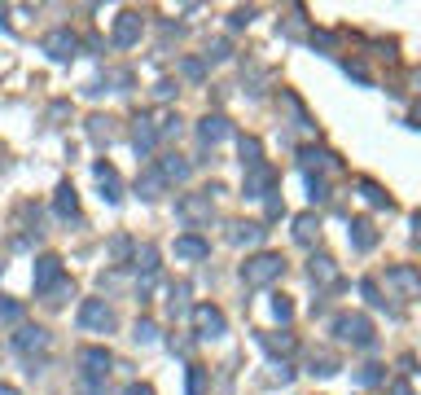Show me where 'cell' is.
<instances>
[{
	"label": "cell",
	"mask_w": 421,
	"mask_h": 395,
	"mask_svg": "<svg viewBox=\"0 0 421 395\" xmlns=\"http://www.w3.org/2000/svg\"><path fill=\"white\" fill-rule=\"evenodd\" d=\"M215 194H220V185L176 198V220H185L189 229H207V224H211V215H215Z\"/></svg>",
	"instance_id": "cell-1"
},
{
	"label": "cell",
	"mask_w": 421,
	"mask_h": 395,
	"mask_svg": "<svg viewBox=\"0 0 421 395\" xmlns=\"http://www.w3.org/2000/svg\"><path fill=\"white\" fill-rule=\"evenodd\" d=\"M281 272H285V259L272 255V250H259V255H250V259L242 263V281L250 285V290H263V285H272Z\"/></svg>",
	"instance_id": "cell-2"
},
{
	"label": "cell",
	"mask_w": 421,
	"mask_h": 395,
	"mask_svg": "<svg viewBox=\"0 0 421 395\" xmlns=\"http://www.w3.org/2000/svg\"><path fill=\"white\" fill-rule=\"evenodd\" d=\"M333 334H338L342 343H351V347H373V321L360 316V312H342L333 321Z\"/></svg>",
	"instance_id": "cell-3"
},
{
	"label": "cell",
	"mask_w": 421,
	"mask_h": 395,
	"mask_svg": "<svg viewBox=\"0 0 421 395\" xmlns=\"http://www.w3.org/2000/svg\"><path fill=\"white\" fill-rule=\"evenodd\" d=\"M75 321H79V330H88V334H110L114 330V312L105 307V298H83Z\"/></svg>",
	"instance_id": "cell-4"
},
{
	"label": "cell",
	"mask_w": 421,
	"mask_h": 395,
	"mask_svg": "<svg viewBox=\"0 0 421 395\" xmlns=\"http://www.w3.org/2000/svg\"><path fill=\"white\" fill-rule=\"evenodd\" d=\"M62 259L57 255H40L35 259V272H31V285H35V294H53L57 285H62Z\"/></svg>",
	"instance_id": "cell-5"
},
{
	"label": "cell",
	"mask_w": 421,
	"mask_h": 395,
	"mask_svg": "<svg viewBox=\"0 0 421 395\" xmlns=\"http://www.w3.org/2000/svg\"><path fill=\"white\" fill-rule=\"evenodd\" d=\"M194 330H198V338H224L228 321H224V312L215 303H198L194 307Z\"/></svg>",
	"instance_id": "cell-6"
},
{
	"label": "cell",
	"mask_w": 421,
	"mask_h": 395,
	"mask_svg": "<svg viewBox=\"0 0 421 395\" xmlns=\"http://www.w3.org/2000/svg\"><path fill=\"white\" fill-rule=\"evenodd\" d=\"M44 53H49L53 62H70V57L79 53V35L70 31V27H57V31H49V35H44Z\"/></svg>",
	"instance_id": "cell-7"
},
{
	"label": "cell",
	"mask_w": 421,
	"mask_h": 395,
	"mask_svg": "<svg viewBox=\"0 0 421 395\" xmlns=\"http://www.w3.org/2000/svg\"><path fill=\"white\" fill-rule=\"evenodd\" d=\"M79 365H83V378L88 382H105V374H110L114 356L105 352V347H83L79 352Z\"/></svg>",
	"instance_id": "cell-8"
},
{
	"label": "cell",
	"mask_w": 421,
	"mask_h": 395,
	"mask_svg": "<svg viewBox=\"0 0 421 395\" xmlns=\"http://www.w3.org/2000/svg\"><path fill=\"white\" fill-rule=\"evenodd\" d=\"M141 31H145V22H141L136 9H123V14L114 18V44H119V49H132V44H141Z\"/></svg>",
	"instance_id": "cell-9"
},
{
	"label": "cell",
	"mask_w": 421,
	"mask_h": 395,
	"mask_svg": "<svg viewBox=\"0 0 421 395\" xmlns=\"http://www.w3.org/2000/svg\"><path fill=\"white\" fill-rule=\"evenodd\" d=\"M272 185H276V172L268 163H259V167H246V185H242V198H268L272 194Z\"/></svg>",
	"instance_id": "cell-10"
},
{
	"label": "cell",
	"mask_w": 421,
	"mask_h": 395,
	"mask_svg": "<svg viewBox=\"0 0 421 395\" xmlns=\"http://www.w3.org/2000/svg\"><path fill=\"white\" fill-rule=\"evenodd\" d=\"M92 176H97V185H101V198H105V202H119V198H123V181H119V172H114V167L105 163V159L92 163Z\"/></svg>",
	"instance_id": "cell-11"
},
{
	"label": "cell",
	"mask_w": 421,
	"mask_h": 395,
	"mask_svg": "<svg viewBox=\"0 0 421 395\" xmlns=\"http://www.w3.org/2000/svg\"><path fill=\"white\" fill-rule=\"evenodd\" d=\"M347 242H351L360 255H369V250L378 246V229H373V220H364V215L351 220V224H347Z\"/></svg>",
	"instance_id": "cell-12"
},
{
	"label": "cell",
	"mask_w": 421,
	"mask_h": 395,
	"mask_svg": "<svg viewBox=\"0 0 421 395\" xmlns=\"http://www.w3.org/2000/svg\"><path fill=\"white\" fill-rule=\"evenodd\" d=\"M132 145H136V154L145 159V154H154V145H158V132H154V119H132Z\"/></svg>",
	"instance_id": "cell-13"
},
{
	"label": "cell",
	"mask_w": 421,
	"mask_h": 395,
	"mask_svg": "<svg viewBox=\"0 0 421 395\" xmlns=\"http://www.w3.org/2000/svg\"><path fill=\"white\" fill-rule=\"evenodd\" d=\"M387 285H395L404 294H421V272L408 268V263H395V268H387Z\"/></svg>",
	"instance_id": "cell-14"
},
{
	"label": "cell",
	"mask_w": 421,
	"mask_h": 395,
	"mask_svg": "<svg viewBox=\"0 0 421 395\" xmlns=\"http://www.w3.org/2000/svg\"><path fill=\"white\" fill-rule=\"evenodd\" d=\"M228 132H233V128H228V119H224V114H207V119H198V141H202V145H220Z\"/></svg>",
	"instance_id": "cell-15"
},
{
	"label": "cell",
	"mask_w": 421,
	"mask_h": 395,
	"mask_svg": "<svg viewBox=\"0 0 421 395\" xmlns=\"http://www.w3.org/2000/svg\"><path fill=\"white\" fill-rule=\"evenodd\" d=\"M189 172H194V163H189V159H180V154H163V159H158V176H163L167 185L189 181Z\"/></svg>",
	"instance_id": "cell-16"
},
{
	"label": "cell",
	"mask_w": 421,
	"mask_h": 395,
	"mask_svg": "<svg viewBox=\"0 0 421 395\" xmlns=\"http://www.w3.org/2000/svg\"><path fill=\"white\" fill-rule=\"evenodd\" d=\"M211 255V242L207 237H198V233H185V237H176V259H189V263H198V259H207Z\"/></svg>",
	"instance_id": "cell-17"
},
{
	"label": "cell",
	"mask_w": 421,
	"mask_h": 395,
	"mask_svg": "<svg viewBox=\"0 0 421 395\" xmlns=\"http://www.w3.org/2000/svg\"><path fill=\"white\" fill-rule=\"evenodd\" d=\"M14 347H18V352L22 356H31V352H44V347H49V330H40V325H22L18 334H14Z\"/></svg>",
	"instance_id": "cell-18"
},
{
	"label": "cell",
	"mask_w": 421,
	"mask_h": 395,
	"mask_svg": "<svg viewBox=\"0 0 421 395\" xmlns=\"http://www.w3.org/2000/svg\"><path fill=\"white\" fill-rule=\"evenodd\" d=\"M53 211L62 215V220H75V215H79V194H75V185H70V181L57 185V194H53Z\"/></svg>",
	"instance_id": "cell-19"
},
{
	"label": "cell",
	"mask_w": 421,
	"mask_h": 395,
	"mask_svg": "<svg viewBox=\"0 0 421 395\" xmlns=\"http://www.w3.org/2000/svg\"><path fill=\"white\" fill-rule=\"evenodd\" d=\"M316 233H320V220H316V211H303V215H294V242H298V246H311V242H316Z\"/></svg>",
	"instance_id": "cell-20"
},
{
	"label": "cell",
	"mask_w": 421,
	"mask_h": 395,
	"mask_svg": "<svg viewBox=\"0 0 421 395\" xmlns=\"http://www.w3.org/2000/svg\"><path fill=\"white\" fill-rule=\"evenodd\" d=\"M263 224H233V229H228V242L233 246H259L263 242Z\"/></svg>",
	"instance_id": "cell-21"
},
{
	"label": "cell",
	"mask_w": 421,
	"mask_h": 395,
	"mask_svg": "<svg viewBox=\"0 0 421 395\" xmlns=\"http://www.w3.org/2000/svg\"><path fill=\"white\" fill-rule=\"evenodd\" d=\"M163 189H167V181H163V176H158V167H150L145 176H136V194L145 198V202H154V198L163 194Z\"/></svg>",
	"instance_id": "cell-22"
},
{
	"label": "cell",
	"mask_w": 421,
	"mask_h": 395,
	"mask_svg": "<svg viewBox=\"0 0 421 395\" xmlns=\"http://www.w3.org/2000/svg\"><path fill=\"white\" fill-rule=\"evenodd\" d=\"M360 194H364V202H369V207H395V202H391V194H387V189H382L378 181H369V176H364V181H360Z\"/></svg>",
	"instance_id": "cell-23"
},
{
	"label": "cell",
	"mask_w": 421,
	"mask_h": 395,
	"mask_svg": "<svg viewBox=\"0 0 421 395\" xmlns=\"http://www.w3.org/2000/svg\"><path fill=\"white\" fill-rule=\"evenodd\" d=\"M237 154H242V167H259V163H263L259 136H242V141H237Z\"/></svg>",
	"instance_id": "cell-24"
},
{
	"label": "cell",
	"mask_w": 421,
	"mask_h": 395,
	"mask_svg": "<svg viewBox=\"0 0 421 395\" xmlns=\"http://www.w3.org/2000/svg\"><path fill=\"white\" fill-rule=\"evenodd\" d=\"M298 163H303L307 167V172H311V167H338V154H325V150H298Z\"/></svg>",
	"instance_id": "cell-25"
},
{
	"label": "cell",
	"mask_w": 421,
	"mask_h": 395,
	"mask_svg": "<svg viewBox=\"0 0 421 395\" xmlns=\"http://www.w3.org/2000/svg\"><path fill=\"white\" fill-rule=\"evenodd\" d=\"M132 263H136V268H141V277H154V272H158V250H154V246H141L136 250V255H132Z\"/></svg>",
	"instance_id": "cell-26"
},
{
	"label": "cell",
	"mask_w": 421,
	"mask_h": 395,
	"mask_svg": "<svg viewBox=\"0 0 421 395\" xmlns=\"http://www.w3.org/2000/svg\"><path fill=\"white\" fill-rule=\"evenodd\" d=\"M311 281H320V285H338V268H333V259H311Z\"/></svg>",
	"instance_id": "cell-27"
},
{
	"label": "cell",
	"mask_w": 421,
	"mask_h": 395,
	"mask_svg": "<svg viewBox=\"0 0 421 395\" xmlns=\"http://www.w3.org/2000/svg\"><path fill=\"white\" fill-rule=\"evenodd\" d=\"M132 338H136L141 347H150V343H158V325H154L150 316H141L136 321V330H132Z\"/></svg>",
	"instance_id": "cell-28"
},
{
	"label": "cell",
	"mask_w": 421,
	"mask_h": 395,
	"mask_svg": "<svg viewBox=\"0 0 421 395\" xmlns=\"http://www.w3.org/2000/svg\"><path fill=\"white\" fill-rule=\"evenodd\" d=\"M311 374H320V378L338 374V356H329V352H316V356H311Z\"/></svg>",
	"instance_id": "cell-29"
},
{
	"label": "cell",
	"mask_w": 421,
	"mask_h": 395,
	"mask_svg": "<svg viewBox=\"0 0 421 395\" xmlns=\"http://www.w3.org/2000/svg\"><path fill=\"white\" fill-rule=\"evenodd\" d=\"M154 132H158V141L163 136H180V119L167 110V114H158V123H154Z\"/></svg>",
	"instance_id": "cell-30"
},
{
	"label": "cell",
	"mask_w": 421,
	"mask_h": 395,
	"mask_svg": "<svg viewBox=\"0 0 421 395\" xmlns=\"http://www.w3.org/2000/svg\"><path fill=\"white\" fill-rule=\"evenodd\" d=\"M0 321H9V325H18L22 321V303H14L9 294H0Z\"/></svg>",
	"instance_id": "cell-31"
},
{
	"label": "cell",
	"mask_w": 421,
	"mask_h": 395,
	"mask_svg": "<svg viewBox=\"0 0 421 395\" xmlns=\"http://www.w3.org/2000/svg\"><path fill=\"white\" fill-rule=\"evenodd\" d=\"M259 343L272 347V352H294V338H290V334H281V338H276V334H259Z\"/></svg>",
	"instance_id": "cell-32"
},
{
	"label": "cell",
	"mask_w": 421,
	"mask_h": 395,
	"mask_svg": "<svg viewBox=\"0 0 421 395\" xmlns=\"http://www.w3.org/2000/svg\"><path fill=\"white\" fill-rule=\"evenodd\" d=\"M88 132H92V141H110L114 136V128H110V119H88Z\"/></svg>",
	"instance_id": "cell-33"
},
{
	"label": "cell",
	"mask_w": 421,
	"mask_h": 395,
	"mask_svg": "<svg viewBox=\"0 0 421 395\" xmlns=\"http://www.w3.org/2000/svg\"><path fill=\"white\" fill-rule=\"evenodd\" d=\"M127 255H132V242H127V237H123V233L110 237V259H114V263H123Z\"/></svg>",
	"instance_id": "cell-34"
},
{
	"label": "cell",
	"mask_w": 421,
	"mask_h": 395,
	"mask_svg": "<svg viewBox=\"0 0 421 395\" xmlns=\"http://www.w3.org/2000/svg\"><path fill=\"white\" fill-rule=\"evenodd\" d=\"M356 382H360V387H378V382H382V365H364L356 374Z\"/></svg>",
	"instance_id": "cell-35"
},
{
	"label": "cell",
	"mask_w": 421,
	"mask_h": 395,
	"mask_svg": "<svg viewBox=\"0 0 421 395\" xmlns=\"http://www.w3.org/2000/svg\"><path fill=\"white\" fill-rule=\"evenodd\" d=\"M307 189H311V194H307L311 202H329V185H325L320 176H307Z\"/></svg>",
	"instance_id": "cell-36"
},
{
	"label": "cell",
	"mask_w": 421,
	"mask_h": 395,
	"mask_svg": "<svg viewBox=\"0 0 421 395\" xmlns=\"http://www.w3.org/2000/svg\"><path fill=\"white\" fill-rule=\"evenodd\" d=\"M228 53H233V49H228V40H211V44H207V53H202V57H207V62H224Z\"/></svg>",
	"instance_id": "cell-37"
},
{
	"label": "cell",
	"mask_w": 421,
	"mask_h": 395,
	"mask_svg": "<svg viewBox=\"0 0 421 395\" xmlns=\"http://www.w3.org/2000/svg\"><path fill=\"white\" fill-rule=\"evenodd\" d=\"M250 22H255V9H233V14H228V27H233V31L250 27Z\"/></svg>",
	"instance_id": "cell-38"
},
{
	"label": "cell",
	"mask_w": 421,
	"mask_h": 395,
	"mask_svg": "<svg viewBox=\"0 0 421 395\" xmlns=\"http://www.w3.org/2000/svg\"><path fill=\"white\" fill-rule=\"evenodd\" d=\"M272 316H276V321H290V316H294V303H290L285 294H276V298H272Z\"/></svg>",
	"instance_id": "cell-39"
},
{
	"label": "cell",
	"mask_w": 421,
	"mask_h": 395,
	"mask_svg": "<svg viewBox=\"0 0 421 395\" xmlns=\"http://www.w3.org/2000/svg\"><path fill=\"white\" fill-rule=\"evenodd\" d=\"M360 294H364V298H369L373 307H382V303H387V298L378 294V281H373V277H364V281H360Z\"/></svg>",
	"instance_id": "cell-40"
},
{
	"label": "cell",
	"mask_w": 421,
	"mask_h": 395,
	"mask_svg": "<svg viewBox=\"0 0 421 395\" xmlns=\"http://www.w3.org/2000/svg\"><path fill=\"white\" fill-rule=\"evenodd\" d=\"M180 66H185V75L194 79V83H202V75H207V66H202L198 57H185V62H180Z\"/></svg>",
	"instance_id": "cell-41"
},
{
	"label": "cell",
	"mask_w": 421,
	"mask_h": 395,
	"mask_svg": "<svg viewBox=\"0 0 421 395\" xmlns=\"http://www.w3.org/2000/svg\"><path fill=\"white\" fill-rule=\"evenodd\" d=\"M189 395H202V369L189 365Z\"/></svg>",
	"instance_id": "cell-42"
},
{
	"label": "cell",
	"mask_w": 421,
	"mask_h": 395,
	"mask_svg": "<svg viewBox=\"0 0 421 395\" xmlns=\"http://www.w3.org/2000/svg\"><path fill=\"white\" fill-rule=\"evenodd\" d=\"M311 49H333V35L329 31H311Z\"/></svg>",
	"instance_id": "cell-43"
},
{
	"label": "cell",
	"mask_w": 421,
	"mask_h": 395,
	"mask_svg": "<svg viewBox=\"0 0 421 395\" xmlns=\"http://www.w3.org/2000/svg\"><path fill=\"white\" fill-rule=\"evenodd\" d=\"M342 70H347V75H351V79H360V83H369V70L360 66V62H342Z\"/></svg>",
	"instance_id": "cell-44"
},
{
	"label": "cell",
	"mask_w": 421,
	"mask_h": 395,
	"mask_svg": "<svg viewBox=\"0 0 421 395\" xmlns=\"http://www.w3.org/2000/svg\"><path fill=\"white\" fill-rule=\"evenodd\" d=\"M79 395H105V391H101V382H88V378H83V382H79Z\"/></svg>",
	"instance_id": "cell-45"
},
{
	"label": "cell",
	"mask_w": 421,
	"mask_h": 395,
	"mask_svg": "<svg viewBox=\"0 0 421 395\" xmlns=\"http://www.w3.org/2000/svg\"><path fill=\"white\" fill-rule=\"evenodd\" d=\"M123 395H154V391L145 387V382H127V387H123Z\"/></svg>",
	"instance_id": "cell-46"
},
{
	"label": "cell",
	"mask_w": 421,
	"mask_h": 395,
	"mask_svg": "<svg viewBox=\"0 0 421 395\" xmlns=\"http://www.w3.org/2000/svg\"><path fill=\"white\" fill-rule=\"evenodd\" d=\"M268 215H272V220H276V215H285V202L281 198H268Z\"/></svg>",
	"instance_id": "cell-47"
},
{
	"label": "cell",
	"mask_w": 421,
	"mask_h": 395,
	"mask_svg": "<svg viewBox=\"0 0 421 395\" xmlns=\"http://www.w3.org/2000/svg\"><path fill=\"white\" fill-rule=\"evenodd\" d=\"M413 237H417V242H421V211L413 215Z\"/></svg>",
	"instance_id": "cell-48"
},
{
	"label": "cell",
	"mask_w": 421,
	"mask_h": 395,
	"mask_svg": "<svg viewBox=\"0 0 421 395\" xmlns=\"http://www.w3.org/2000/svg\"><path fill=\"white\" fill-rule=\"evenodd\" d=\"M0 395H18V391H14V387H5V382H0Z\"/></svg>",
	"instance_id": "cell-49"
}]
</instances>
